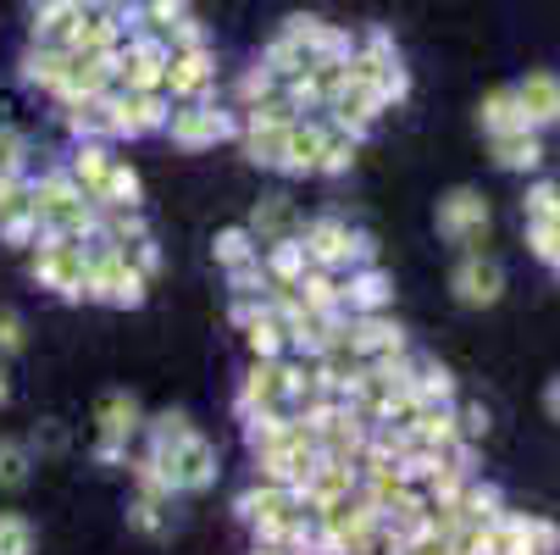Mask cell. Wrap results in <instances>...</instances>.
Wrapping results in <instances>:
<instances>
[{"label": "cell", "mask_w": 560, "mask_h": 555, "mask_svg": "<svg viewBox=\"0 0 560 555\" xmlns=\"http://www.w3.org/2000/svg\"><path fill=\"white\" fill-rule=\"evenodd\" d=\"M250 345H256V356H272L283 345V328L272 323V316H261V323H250Z\"/></svg>", "instance_id": "obj_24"}, {"label": "cell", "mask_w": 560, "mask_h": 555, "mask_svg": "<svg viewBox=\"0 0 560 555\" xmlns=\"http://www.w3.org/2000/svg\"><path fill=\"white\" fill-rule=\"evenodd\" d=\"M95 200H101V206H117V211H128V206L139 200V178H133L128 167H117V162H112V173H106V184L95 189Z\"/></svg>", "instance_id": "obj_14"}, {"label": "cell", "mask_w": 560, "mask_h": 555, "mask_svg": "<svg viewBox=\"0 0 560 555\" xmlns=\"http://www.w3.org/2000/svg\"><path fill=\"white\" fill-rule=\"evenodd\" d=\"M483 123H489V134H494V139H500V134H522V128H527V117H522L516 95H494V101L483 106Z\"/></svg>", "instance_id": "obj_15"}, {"label": "cell", "mask_w": 560, "mask_h": 555, "mask_svg": "<svg viewBox=\"0 0 560 555\" xmlns=\"http://www.w3.org/2000/svg\"><path fill=\"white\" fill-rule=\"evenodd\" d=\"M311 262H323V267H334V262H345L350 251H355V240L339 228V222H316L311 233H305V245H300Z\"/></svg>", "instance_id": "obj_7"}, {"label": "cell", "mask_w": 560, "mask_h": 555, "mask_svg": "<svg viewBox=\"0 0 560 555\" xmlns=\"http://www.w3.org/2000/svg\"><path fill=\"white\" fill-rule=\"evenodd\" d=\"M18 350H23V323H18V311H0V361Z\"/></svg>", "instance_id": "obj_23"}, {"label": "cell", "mask_w": 560, "mask_h": 555, "mask_svg": "<svg viewBox=\"0 0 560 555\" xmlns=\"http://www.w3.org/2000/svg\"><path fill=\"white\" fill-rule=\"evenodd\" d=\"M516 106L527 117V128H544V123H560V84L549 72H533L527 84L516 90Z\"/></svg>", "instance_id": "obj_3"}, {"label": "cell", "mask_w": 560, "mask_h": 555, "mask_svg": "<svg viewBox=\"0 0 560 555\" xmlns=\"http://www.w3.org/2000/svg\"><path fill=\"white\" fill-rule=\"evenodd\" d=\"M228 134V117L222 112H178L173 117V139L178 144H217Z\"/></svg>", "instance_id": "obj_8"}, {"label": "cell", "mask_w": 560, "mask_h": 555, "mask_svg": "<svg viewBox=\"0 0 560 555\" xmlns=\"http://www.w3.org/2000/svg\"><path fill=\"white\" fill-rule=\"evenodd\" d=\"M0 401H7V383H0Z\"/></svg>", "instance_id": "obj_33"}, {"label": "cell", "mask_w": 560, "mask_h": 555, "mask_svg": "<svg viewBox=\"0 0 560 555\" xmlns=\"http://www.w3.org/2000/svg\"><path fill=\"white\" fill-rule=\"evenodd\" d=\"M494 150H500V167H538V155H544L527 128H522V134H500Z\"/></svg>", "instance_id": "obj_13"}, {"label": "cell", "mask_w": 560, "mask_h": 555, "mask_svg": "<svg viewBox=\"0 0 560 555\" xmlns=\"http://www.w3.org/2000/svg\"><path fill=\"white\" fill-rule=\"evenodd\" d=\"M61 78H67V50H56V45H39V50H28V84L61 90Z\"/></svg>", "instance_id": "obj_12"}, {"label": "cell", "mask_w": 560, "mask_h": 555, "mask_svg": "<svg viewBox=\"0 0 560 555\" xmlns=\"http://www.w3.org/2000/svg\"><path fill=\"white\" fill-rule=\"evenodd\" d=\"M383 294H388V289H383V278H377V273H366L361 284H350V300H355V305H366V311H377V305H383Z\"/></svg>", "instance_id": "obj_26"}, {"label": "cell", "mask_w": 560, "mask_h": 555, "mask_svg": "<svg viewBox=\"0 0 560 555\" xmlns=\"http://www.w3.org/2000/svg\"><path fill=\"white\" fill-rule=\"evenodd\" d=\"M500 289H505V278H500V267L483 262V256H466V262L455 267V294H460L466 305H494Z\"/></svg>", "instance_id": "obj_2"}, {"label": "cell", "mask_w": 560, "mask_h": 555, "mask_svg": "<svg viewBox=\"0 0 560 555\" xmlns=\"http://www.w3.org/2000/svg\"><path fill=\"white\" fill-rule=\"evenodd\" d=\"M272 267H278V278H289V284H294V278H300V267H305V251H300V245H283V251L272 256Z\"/></svg>", "instance_id": "obj_27"}, {"label": "cell", "mask_w": 560, "mask_h": 555, "mask_svg": "<svg viewBox=\"0 0 560 555\" xmlns=\"http://www.w3.org/2000/svg\"><path fill=\"white\" fill-rule=\"evenodd\" d=\"M417 439H422V444H450V439H455V417L422 406V412H417Z\"/></svg>", "instance_id": "obj_19"}, {"label": "cell", "mask_w": 560, "mask_h": 555, "mask_svg": "<svg viewBox=\"0 0 560 555\" xmlns=\"http://www.w3.org/2000/svg\"><path fill=\"white\" fill-rule=\"evenodd\" d=\"M18 167H23V139L0 128V178H18Z\"/></svg>", "instance_id": "obj_22"}, {"label": "cell", "mask_w": 560, "mask_h": 555, "mask_svg": "<svg viewBox=\"0 0 560 555\" xmlns=\"http://www.w3.org/2000/svg\"><path fill=\"white\" fill-rule=\"evenodd\" d=\"M34 444H39V450H45V455H56V450H61V428H56V423H50V428H45V433H34Z\"/></svg>", "instance_id": "obj_28"}, {"label": "cell", "mask_w": 560, "mask_h": 555, "mask_svg": "<svg viewBox=\"0 0 560 555\" xmlns=\"http://www.w3.org/2000/svg\"><path fill=\"white\" fill-rule=\"evenodd\" d=\"M133 428H139V406L128 401V394H112V401L101 406V455L112 461Z\"/></svg>", "instance_id": "obj_4"}, {"label": "cell", "mask_w": 560, "mask_h": 555, "mask_svg": "<svg viewBox=\"0 0 560 555\" xmlns=\"http://www.w3.org/2000/svg\"><path fill=\"white\" fill-rule=\"evenodd\" d=\"M206 78H211L206 50H184V56L167 61V84H173V95H195V90H206Z\"/></svg>", "instance_id": "obj_10"}, {"label": "cell", "mask_w": 560, "mask_h": 555, "mask_svg": "<svg viewBox=\"0 0 560 555\" xmlns=\"http://www.w3.org/2000/svg\"><path fill=\"white\" fill-rule=\"evenodd\" d=\"M184 12V0H155V23H167V18H178Z\"/></svg>", "instance_id": "obj_29"}, {"label": "cell", "mask_w": 560, "mask_h": 555, "mask_svg": "<svg viewBox=\"0 0 560 555\" xmlns=\"http://www.w3.org/2000/svg\"><path fill=\"white\" fill-rule=\"evenodd\" d=\"M549 412H555V417H560V378H555V383H549Z\"/></svg>", "instance_id": "obj_30"}, {"label": "cell", "mask_w": 560, "mask_h": 555, "mask_svg": "<svg viewBox=\"0 0 560 555\" xmlns=\"http://www.w3.org/2000/svg\"><path fill=\"white\" fill-rule=\"evenodd\" d=\"M256 555H278V550H256Z\"/></svg>", "instance_id": "obj_32"}, {"label": "cell", "mask_w": 560, "mask_h": 555, "mask_svg": "<svg viewBox=\"0 0 560 555\" xmlns=\"http://www.w3.org/2000/svg\"><path fill=\"white\" fill-rule=\"evenodd\" d=\"M483 228H489V206H483V195L455 189V195L439 206V233H450V240H471V233H483Z\"/></svg>", "instance_id": "obj_1"}, {"label": "cell", "mask_w": 560, "mask_h": 555, "mask_svg": "<svg viewBox=\"0 0 560 555\" xmlns=\"http://www.w3.org/2000/svg\"><path fill=\"white\" fill-rule=\"evenodd\" d=\"M323 134L316 128H294L289 123V134H283V162L278 167H289V173H316V162H323Z\"/></svg>", "instance_id": "obj_6"}, {"label": "cell", "mask_w": 560, "mask_h": 555, "mask_svg": "<svg viewBox=\"0 0 560 555\" xmlns=\"http://www.w3.org/2000/svg\"><path fill=\"white\" fill-rule=\"evenodd\" d=\"M122 84L139 90V95H150L155 84H167V56L155 45H133V56L122 61Z\"/></svg>", "instance_id": "obj_5"}, {"label": "cell", "mask_w": 560, "mask_h": 555, "mask_svg": "<svg viewBox=\"0 0 560 555\" xmlns=\"http://www.w3.org/2000/svg\"><path fill=\"white\" fill-rule=\"evenodd\" d=\"M300 289H305V311H328V305L339 300V289H334V278H323V273H316V278H305Z\"/></svg>", "instance_id": "obj_21"}, {"label": "cell", "mask_w": 560, "mask_h": 555, "mask_svg": "<svg viewBox=\"0 0 560 555\" xmlns=\"http://www.w3.org/2000/svg\"><path fill=\"white\" fill-rule=\"evenodd\" d=\"M106 173H112V162H106V150L101 144H84V150H78V162H72V178L78 184H84L90 195L106 184Z\"/></svg>", "instance_id": "obj_17"}, {"label": "cell", "mask_w": 560, "mask_h": 555, "mask_svg": "<svg viewBox=\"0 0 560 555\" xmlns=\"http://www.w3.org/2000/svg\"><path fill=\"white\" fill-rule=\"evenodd\" d=\"M289 217H294V206L283 195H272L267 206H256V233H278V228H289Z\"/></svg>", "instance_id": "obj_20"}, {"label": "cell", "mask_w": 560, "mask_h": 555, "mask_svg": "<svg viewBox=\"0 0 560 555\" xmlns=\"http://www.w3.org/2000/svg\"><path fill=\"white\" fill-rule=\"evenodd\" d=\"M0 555H34V528L18 511H0Z\"/></svg>", "instance_id": "obj_16"}, {"label": "cell", "mask_w": 560, "mask_h": 555, "mask_svg": "<svg viewBox=\"0 0 560 555\" xmlns=\"http://www.w3.org/2000/svg\"><path fill=\"white\" fill-rule=\"evenodd\" d=\"M422 555H450V550H422Z\"/></svg>", "instance_id": "obj_31"}, {"label": "cell", "mask_w": 560, "mask_h": 555, "mask_svg": "<svg viewBox=\"0 0 560 555\" xmlns=\"http://www.w3.org/2000/svg\"><path fill=\"white\" fill-rule=\"evenodd\" d=\"M334 112H339V123L366 128V123H372V112H377V95H372L366 84H345V90H334Z\"/></svg>", "instance_id": "obj_11"}, {"label": "cell", "mask_w": 560, "mask_h": 555, "mask_svg": "<svg viewBox=\"0 0 560 555\" xmlns=\"http://www.w3.org/2000/svg\"><path fill=\"white\" fill-rule=\"evenodd\" d=\"M283 134H289V123L283 128H250V162H261V167H278L283 162Z\"/></svg>", "instance_id": "obj_18"}, {"label": "cell", "mask_w": 560, "mask_h": 555, "mask_svg": "<svg viewBox=\"0 0 560 555\" xmlns=\"http://www.w3.org/2000/svg\"><path fill=\"white\" fill-rule=\"evenodd\" d=\"M34 472V450L23 439H0V495H18Z\"/></svg>", "instance_id": "obj_9"}, {"label": "cell", "mask_w": 560, "mask_h": 555, "mask_svg": "<svg viewBox=\"0 0 560 555\" xmlns=\"http://www.w3.org/2000/svg\"><path fill=\"white\" fill-rule=\"evenodd\" d=\"M217 256L238 267V262L250 256V233H245V228H233V233H222V240H217Z\"/></svg>", "instance_id": "obj_25"}]
</instances>
